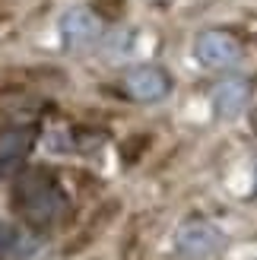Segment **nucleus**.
I'll return each instance as SVG.
<instances>
[{
  "mask_svg": "<svg viewBox=\"0 0 257 260\" xmlns=\"http://www.w3.org/2000/svg\"><path fill=\"white\" fill-rule=\"evenodd\" d=\"M57 29H60V38H63V48H70V51H83V48H89V45H95V42H99V35H102V22H99L89 10L73 7V10H67V13L60 16Z\"/></svg>",
  "mask_w": 257,
  "mask_h": 260,
  "instance_id": "nucleus-3",
  "label": "nucleus"
},
{
  "mask_svg": "<svg viewBox=\"0 0 257 260\" xmlns=\"http://www.w3.org/2000/svg\"><path fill=\"white\" fill-rule=\"evenodd\" d=\"M29 146H32V134L25 127L4 130V134H0V178H7L13 168L25 159Z\"/></svg>",
  "mask_w": 257,
  "mask_h": 260,
  "instance_id": "nucleus-7",
  "label": "nucleus"
},
{
  "mask_svg": "<svg viewBox=\"0 0 257 260\" xmlns=\"http://www.w3.org/2000/svg\"><path fill=\"white\" fill-rule=\"evenodd\" d=\"M248 102H251V83L248 80H226L213 89L216 118H226V121L238 118V114L248 108Z\"/></svg>",
  "mask_w": 257,
  "mask_h": 260,
  "instance_id": "nucleus-5",
  "label": "nucleus"
},
{
  "mask_svg": "<svg viewBox=\"0 0 257 260\" xmlns=\"http://www.w3.org/2000/svg\"><path fill=\"white\" fill-rule=\"evenodd\" d=\"M194 57L210 70H222V67H232V63L241 60V45L235 35L219 32V29H210L197 35L194 42Z\"/></svg>",
  "mask_w": 257,
  "mask_h": 260,
  "instance_id": "nucleus-2",
  "label": "nucleus"
},
{
  "mask_svg": "<svg viewBox=\"0 0 257 260\" xmlns=\"http://www.w3.org/2000/svg\"><path fill=\"white\" fill-rule=\"evenodd\" d=\"M169 76H165L159 67H134L124 76V89L127 95L137 102H159L169 95Z\"/></svg>",
  "mask_w": 257,
  "mask_h": 260,
  "instance_id": "nucleus-4",
  "label": "nucleus"
},
{
  "mask_svg": "<svg viewBox=\"0 0 257 260\" xmlns=\"http://www.w3.org/2000/svg\"><path fill=\"white\" fill-rule=\"evenodd\" d=\"M60 206H63V200H60L57 187L48 184L45 178H38L35 187L32 184L25 187V213H29L32 222H51L60 213Z\"/></svg>",
  "mask_w": 257,
  "mask_h": 260,
  "instance_id": "nucleus-6",
  "label": "nucleus"
},
{
  "mask_svg": "<svg viewBox=\"0 0 257 260\" xmlns=\"http://www.w3.org/2000/svg\"><path fill=\"white\" fill-rule=\"evenodd\" d=\"M175 248L184 260H213L222 248V232L207 219H190L178 229Z\"/></svg>",
  "mask_w": 257,
  "mask_h": 260,
  "instance_id": "nucleus-1",
  "label": "nucleus"
}]
</instances>
